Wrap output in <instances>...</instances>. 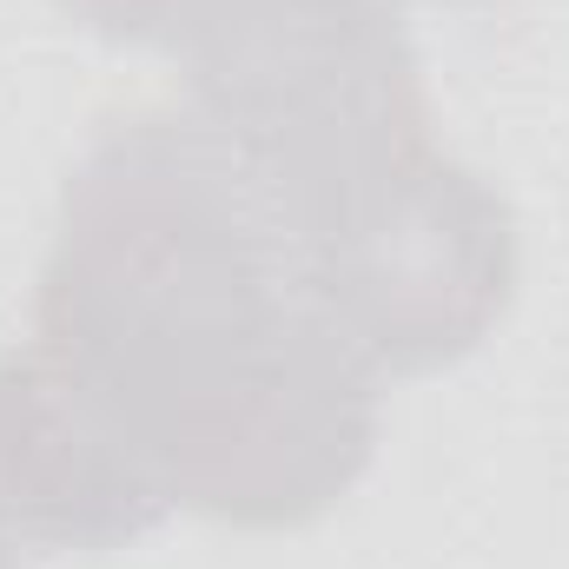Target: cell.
Masks as SVG:
<instances>
[{
    "mask_svg": "<svg viewBox=\"0 0 569 569\" xmlns=\"http://www.w3.org/2000/svg\"><path fill=\"white\" fill-rule=\"evenodd\" d=\"M27 543H20V530L7 523V503H0V569H27V557H20Z\"/></svg>",
    "mask_w": 569,
    "mask_h": 569,
    "instance_id": "obj_6",
    "label": "cell"
},
{
    "mask_svg": "<svg viewBox=\"0 0 569 569\" xmlns=\"http://www.w3.org/2000/svg\"><path fill=\"white\" fill-rule=\"evenodd\" d=\"M27 345L172 510L331 517L378 457V371L291 259L272 199L199 113H127L60 186Z\"/></svg>",
    "mask_w": 569,
    "mask_h": 569,
    "instance_id": "obj_1",
    "label": "cell"
},
{
    "mask_svg": "<svg viewBox=\"0 0 569 569\" xmlns=\"http://www.w3.org/2000/svg\"><path fill=\"white\" fill-rule=\"evenodd\" d=\"M284 239L325 318L378 378L450 371L517 298V212L443 140Z\"/></svg>",
    "mask_w": 569,
    "mask_h": 569,
    "instance_id": "obj_3",
    "label": "cell"
},
{
    "mask_svg": "<svg viewBox=\"0 0 569 569\" xmlns=\"http://www.w3.org/2000/svg\"><path fill=\"white\" fill-rule=\"evenodd\" d=\"M166 53L284 232L437 146L405 0H186Z\"/></svg>",
    "mask_w": 569,
    "mask_h": 569,
    "instance_id": "obj_2",
    "label": "cell"
},
{
    "mask_svg": "<svg viewBox=\"0 0 569 569\" xmlns=\"http://www.w3.org/2000/svg\"><path fill=\"white\" fill-rule=\"evenodd\" d=\"M0 503L20 543L80 557H113L172 517L133 450L33 345L0 358Z\"/></svg>",
    "mask_w": 569,
    "mask_h": 569,
    "instance_id": "obj_4",
    "label": "cell"
},
{
    "mask_svg": "<svg viewBox=\"0 0 569 569\" xmlns=\"http://www.w3.org/2000/svg\"><path fill=\"white\" fill-rule=\"evenodd\" d=\"M53 7H67L80 27L120 47H172L179 13H186V0H53Z\"/></svg>",
    "mask_w": 569,
    "mask_h": 569,
    "instance_id": "obj_5",
    "label": "cell"
}]
</instances>
